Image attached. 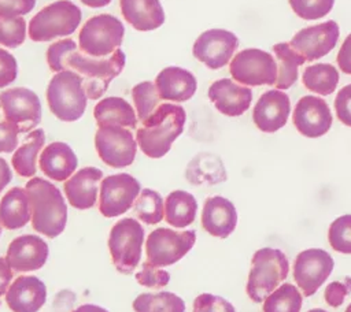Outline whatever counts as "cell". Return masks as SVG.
<instances>
[{"label": "cell", "instance_id": "cell-5", "mask_svg": "<svg viewBox=\"0 0 351 312\" xmlns=\"http://www.w3.org/2000/svg\"><path fill=\"white\" fill-rule=\"evenodd\" d=\"M82 14L78 5L70 0H58L40 10L29 22L27 34L32 41H51L70 36L81 22Z\"/></svg>", "mask_w": 351, "mask_h": 312}, {"label": "cell", "instance_id": "cell-25", "mask_svg": "<svg viewBox=\"0 0 351 312\" xmlns=\"http://www.w3.org/2000/svg\"><path fill=\"white\" fill-rule=\"evenodd\" d=\"M40 170L53 181H67L78 166L74 151L66 142L55 141L45 146L38 157Z\"/></svg>", "mask_w": 351, "mask_h": 312}, {"label": "cell", "instance_id": "cell-35", "mask_svg": "<svg viewBox=\"0 0 351 312\" xmlns=\"http://www.w3.org/2000/svg\"><path fill=\"white\" fill-rule=\"evenodd\" d=\"M133 212L147 224H156L165 218V203L152 189H143L133 204Z\"/></svg>", "mask_w": 351, "mask_h": 312}, {"label": "cell", "instance_id": "cell-27", "mask_svg": "<svg viewBox=\"0 0 351 312\" xmlns=\"http://www.w3.org/2000/svg\"><path fill=\"white\" fill-rule=\"evenodd\" d=\"M32 219L30 198L23 187H11L0 201V223L8 230H16Z\"/></svg>", "mask_w": 351, "mask_h": 312}, {"label": "cell", "instance_id": "cell-47", "mask_svg": "<svg viewBox=\"0 0 351 312\" xmlns=\"http://www.w3.org/2000/svg\"><path fill=\"white\" fill-rule=\"evenodd\" d=\"M336 62L344 74L351 75V34H348L343 41Z\"/></svg>", "mask_w": 351, "mask_h": 312}, {"label": "cell", "instance_id": "cell-54", "mask_svg": "<svg viewBox=\"0 0 351 312\" xmlns=\"http://www.w3.org/2000/svg\"><path fill=\"white\" fill-rule=\"evenodd\" d=\"M0 235H1V223H0Z\"/></svg>", "mask_w": 351, "mask_h": 312}, {"label": "cell", "instance_id": "cell-15", "mask_svg": "<svg viewBox=\"0 0 351 312\" xmlns=\"http://www.w3.org/2000/svg\"><path fill=\"white\" fill-rule=\"evenodd\" d=\"M239 47V38L229 30L210 29L203 31L193 42V56L211 70L223 67Z\"/></svg>", "mask_w": 351, "mask_h": 312}, {"label": "cell", "instance_id": "cell-21", "mask_svg": "<svg viewBox=\"0 0 351 312\" xmlns=\"http://www.w3.org/2000/svg\"><path fill=\"white\" fill-rule=\"evenodd\" d=\"M208 99L221 114L240 116L250 108L252 92L250 88L240 86L229 78H222L208 88Z\"/></svg>", "mask_w": 351, "mask_h": 312}, {"label": "cell", "instance_id": "cell-12", "mask_svg": "<svg viewBox=\"0 0 351 312\" xmlns=\"http://www.w3.org/2000/svg\"><path fill=\"white\" fill-rule=\"evenodd\" d=\"M99 211L106 218H114L130 209L141 192L140 182L125 172L101 179Z\"/></svg>", "mask_w": 351, "mask_h": 312}, {"label": "cell", "instance_id": "cell-22", "mask_svg": "<svg viewBox=\"0 0 351 312\" xmlns=\"http://www.w3.org/2000/svg\"><path fill=\"white\" fill-rule=\"evenodd\" d=\"M101 179L103 172L96 167H84L73 174L64 182V194L71 207L77 209L92 208L97 201Z\"/></svg>", "mask_w": 351, "mask_h": 312}, {"label": "cell", "instance_id": "cell-23", "mask_svg": "<svg viewBox=\"0 0 351 312\" xmlns=\"http://www.w3.org/2000/svg\"><path fill=\"white\" fill-rule=\"evenodd\" d=\"M237 224V212L232 201L225 197L214 196L204 201L202 212L203 229L214 237H229Z\"/></svg>", "mask_w": 351, "mask_h": 312}, {"label": "cell", "instance_id": "cell-37", "mask_svg": "<svg viewBox=\"0 0 351 312\" xmlns=\"http://www.w3.org/2000/svg\"><path fill=\"white\" fill-rule=\"evenodd\" d=\"M328 239L336 252L351 255V213L339 216L330 223Z\"/></svg>", "mask_w": 351, "mask_h": 312}, {"label": "cell", "instance_id": "cell-40", "mask_svg": "<svg viewBox=\"0 0 351 312\" xmlns=\"http://www.w3.org/2000/svg\"><path fill=\"white\" fill-rule=\"evenodd\" d=\"M136 279L141 286L151 289L165 287L170 281V274L165 270H160L156 265L145 261L141 265V270L136 274Z\"/></svg>", "mask_w": 351, "mask_h": 312}, {"label": "cell", "instance_id": "cell-49", "mask_svg": "<svg viewBox=\"0 0 351 312\" xmlns=\"http://www.w3.org/2000/svg\"><path fill=\"white\" fill-rule=\"evenodd\" d=\"M11 179H12V172L10 170V166L3 157H0V193L10 183Z\"/></svg>", "mask_w": 351, "mask_h": 312}, {"label": "cell", "instance_id": "cell-8", "mask_svg": "<svg viewBox=\"0 0 351 312\" xmlns=\"http://www.w3.org/2000/svg\"><path fill=\"white\" fill-rule=\"evenodd\" d=\"M144 241L143 226L133 218L118 220L108 237V249L115 268L122 274H132L141 257Z\"/></svg>", "mask_w": 351, "mask_h": 312}, {"label": "cell", "instance_id": "cell-34", "mask_svg": "<svg viewBox=\"0 0 351 312\" xmlns=\"http://www.w3.org/2000/svg\"><path fill=\"white\" fill-rule=\"evenodd\" d=\"M300 308L302 294L291 283L278 286L263 301V312H300Z\"/></svg>", "mask_w": 351, "mask_h": 312}, {"label": "cell", "instance_id": "cell-29", "mask_svg": "<svg viewBox=\"0 0 351 312\" xmlns=\"http://www.w3.org/2000/svg\"><path fill=\"white\" fill-rule=\"evenodd\" d=\"M45 144V133L43 129H36L25 137L23 144L16 148L11 163L18 175L30 178L37 171V156Z\"/></svg>", "mask_w": 351, "mask_h": 312}, {"label": "cell", "instance_id": "cell-17", "mask_svg": "<svg viewBox=\"0 0 351 312\" xmlns=\"http://www.w3.org/2000/svg\"><path fill=\"white\" fill-rule=\"evenodd\" d=\"M292 119L296 130L308 138L326 134L333 122L329 105L317 96H303L296 103Z\"/></svg>", "mask_w": 351, "mask_h": 312}, {"label": "cell", "instance_id": "cell-18", "mask_svg": "<svg viewBox=\"0 0 351 312\" xmlns=\"http://www.w3.org/2000/svg\"><path fill=\"white\" fill-rule=\"evenodd\" d=\"M48 255V245L41 237L25 234L11 241L5 260L14 271L27 272L41 268L47 261Z\"/></svg>", "mask_w": 351, "mask_h": 312}, {"label": "cell", "instance_id": "cell-43", "mask_svg": "<svg viewBox=\"0 0 351 312\" xmlns=\"http://www.w3.org/2000/svg\"><path fill=\"white\" fill-rule=\"evenodd\" d=\"M18 75V64L16 59L7 52L5 49L0 48V88L8 86L16 79Z\"/></svg>", "mask_w": 351, "mask_h": 312}, {"label": "cell", "instance_id": "cell-31", "mask_svg": "<svg viewBox=\"0 0 351 312\" xmlns=\"http://www.w3.org/2000/svg\"><path fill=\"white\" fill-rule=\"evenodd\" d=\"M277 62V79L274 86L278 89H289L298 79V68L306 63V59L295 51L289 42H278L273 45Z\"/></svg>", "mask_w": 351, "mask_h": 312}, {"label": "cell", "instance_id": "cell-38", "mask_svg": "<svg viewBox=\"0 0 351 312\" xmlns=\"http://www.w3.org/2000/svg\"><path fill=\"white\" fill-rule=\"evenodd\" d=\"M26 38V21L22 16H0V44L7 48H16Z\"/></svg>", "mask_w": 351, "mask_h": 312}, {"label": "cell", "instance_id": "cell-1", "mask_svg": "<svg viewBox=\"0 0 351 312\" xmlns=\"http://www.w3.org/2000/svg\"><path fill=\"white\" fill-rule=\"evenodd\" d=\"M47 62L53 73L73 71L78 74L88 99L97 100L106 93L110 82L122 73L126 57L119 48L107 57H92L78 52L75 41L64 38L49 45Z\"/></svg>", "mask_w": 351, "mask_h": 312}, {"label": "cell", "instance_id": "cell-51", "mask_svg": "<svg viewBox=\"0 0 351 312\" xmlns=\"http://www.w3.org/2000/svg\"><path fill=\"white\" fill-rule=\"evenodd\" d=\"M80 1L90 8H100V7L108 5L111 3V0H80Z\"/></svg>", "mask_w": 351, "mask_h": 312}, {"label": "cell", "instance_id": "cell-16", "mask_svg": "<svg viewBox=\"0 0 351 312\" xmlns=\"http://www.w3.org/2000/svg\"><path fill=\"white\" fill-rule=\"evenodd\" d=\"M339 25L335 21H326L299 30L289 45L298 51L306 62L317 60L329 53L339 40Z\"/></svg>", "mask_w": 351, "mask_h": 312}, {"label": "cell", "instance_id": "cell-46", "mask_svg": "<svg viewBox=\"0 0 351 312\" xmlns=\"http://www.w3.org/2000/svg\"><path fill=\"white\" fill-rule=\"evenodd\" d=\"M19 130L8 120L0 122V153H10L16 149Z\"/></svg>", "mask_w": 351, "mask_h": 312}, {"label": "cell", "instance_id": "cell-45", "mask_svg": "<svg viewBox=\"0 0 351 312\" xmlns=\"http://www.w3.org/2000/svg\"><path fill=\"white\" fill-rule=\"evenodd\" d=\"M36 0H0V16L15 18L30 12Z\"/></svg>", "mask_w": 351, "mask_h": 312}, {"label": "cell", "instance_id": "cell-33", "mask_svg": "<svg viewBox=\"0 0 351 312\" xmlns=\"http://www.w3.org/2000/svg\"><path fill=\"white\" fill-rule=\"evenodd\" d=\"M134 312H185V302L170 291L143 293L133 301Z\"/></svg>", "mask_w": 351, "mask_h": 312}, {"label": "cell", "instance_id": "cell-50", "mask_svg": "<svg viewBox=\"0 0 351 312\" xmlns=\"http://www.w3.org/2000/svg\"><path fill=\"white\" fill-rule=\"evenodd\" d=\"M73 312H108L107 309L99 307V305H93V304H84L81 307H78L77 309H74Z\"/></svg>", "mask_w": 351, "mask_h": 312}, {"label": "cell", "instance_id": "cell-44", "mask_svg": "<svg viewBox=\"0 0 351 312\" xmlns=\"http://www.w3.org/2000/svg\"><path fill=\"white\" fill-rule=\"evenodd\" d=\"M335 109L339 120L351 127V85L340 89L335 99Z\"/></svg>", "mask_w": 351, "mask_h": 312}, {"label": "cell", "instance_id": "cell-42", "mask_svg": "<svg viewBox=\"0 0 351 312\" xmlns=\"http://www.w3.org/2000/svg\"><path fill=\"white\" fill-rule=\"evenodd\" d=\"M350 293H351V276L347 275L341 281L330 282L325 289L324 297L328 305L337 308L344 302L346 297Z\"/></svg>", "mask_w": 351, "mask_h": 312}, {"label": "cell", "instance_id": "cell-11", "mask_svg": "<svg viewBox=\"0 0 351 312\" xmlns=\"http://www.w3.org/2000/svg\"><path fill=\"white\" fill-rule=\"evenodd\" d=\"M99 157L110 167L122 168L134 161L137 141L130 130L119 126H101L95 134Z\"/></svg>", "mask_w": 351, "mask_h": 312}, {"label": "cell", "instance_id": "cell-19", "mask_svg": "<svg viewBox=\"0 0 351 312\" xmlns=\"http://www.w3.org/2000/svg\"><path fill=\"white\" fill-rule=\"evenodd\" d=\"M291 112L288 94L281 90H267L252 109V120L263 133H274L285 126Z\"/></svg>", "mask_w": 351, "mask_h": 312}, {"label": "cell", "instance_id": "cell-2", "mask_svg": "<svg viewBox=\"0 0 351 312\" xmlns=\"http://www.w3.org/2000/svg\"><path fill=\"white\" fill-rule=\"evenodd\" d=\"M185 120L186 114L181 105L160 104L137 129V144L143 153L151 159L163 157L182 133Z\"/></svg>", "mask_w": 351, "mask_h": 312}, {"label": "cell", "instance_id": "cell-14", "mask_svg": "<svg viewBox=\"0 0 351 312\" xmlns=\"http://www.w3.org/2000/svg\"><path fill=\"white\" fill-rule=\"evenodd\" d=\"M335 267L332 256L318 248L300 252L293 263V279L306 297L313 296L328 279Z\"/></svg>", "mask_w": 351, "mask_h": 312}, {"label": "cell", "instance_id": "cell-53", "mask_svg": "<svg viewBox=\"0 0 351 312\" xmlns=\"http://www.w3.org/2000/svg\"><path fill=\"white\" fill-rule=\"evenodd\" d=\"M344 312H351V302H350V305L346 308V311Z\"/></svg>", "mask_w": 351, "mask_h": 312}, {"label": "cell", "instance_id": "cell-4", "mask_svg": "<svg viewBox=\"0 0 351 312\" xmlns=\"http://www.w3.org/2000/svg\"><path fill=\"white\" fill-rule=\"evenodd\" d=\"M251 264L247 294L254 302H263L288 276L289 263L280 249L262 248L254 253Z\"/></svg>", "mask_w": 351, "mask_h": 312}, {"label": "cell", "instance_id": "cell-36", "mask_svg": "<svg viewBox=\"0 0 351 312\" xmlns=\"http://www.w3.org/2000/svg\"><path fill=\"white\" fill-rule=\"evenodd\" d=\"M133 103L137 109V118L140 122L145 120L159 105L160 97L154 82L144 81L133 86L132 89Z\"/></svg>", "mask_w": 351, "mask_h": 312}, {"label": "cell", "instance_id": "cell-30", "mask_svg": "<svg viewBox=\"0 0 351 312\" xmlns=\"http://www.w3.org/2000/svg\"><path fill=\"white\" fill-rule=\"evenodd\" d=\"M196 212V198L185 190H174L165 200V219L174 227L181 229L192 224Z\"/></svg>", "mask_w": 351, "mask_h": 312}, {"label": "cell", "instance_id": "cell-52", "mask_svg": "<svg viewBox=\"0 0 351 312\" xmlns=\"http://www.w3.org/2000/svg\"><path fill=\"white\" fill-rule=\"evenodd\" d=\"M307 312H326L325 309H321V308H314V309H310Z\"/></svg>", "mask_w": 351, "mask_h": 312}, {"label": "cell", "instance_id": "cell-39", "mask_svg": "<svg viewBox=\"0 0 351 312\" xmlns=\"http://www.w3.org/2000/svg\"><path fill=\"white\" fill-rule=\"evenodd\" d=\"M293 12L306 21H315L328 15L335 0H288Z\"/></svg>", "mask_w": 351, "mask_h": 312}, {"label": "cell", "instance_id": "cell-28", "mask_svg": "<svg viewBox=\"0 0 351 312\" xmlns=\"http://www.w3.org/2000/svg\"><path fill=\"white\" fill-rule=\"evenodd\" d=\"M93 116L99 127L119 126L136 129L137 116L133 107L122 97H104L93 109Z\"/></svg>", "mask_w": 351, "mask_h": 312}, {"label": "cell", "instance_id": "cell-13", "mask_svg": "<svg viewBox=\"0 0 351 312\" xmlns=\"http://www.w3.org/2000/svg\"><path fill=\"white\" fill-rule=\"evenodd\" d=\"M0 105L5 120L15 125L19 133L33 130L41 120L38 96L26 88H11L0 93Z\"/></svg>", "mask_w": 351, "mask_h": 312}, {"label": "cell", "instance_id": "cell-32", "mask_svg": "<svg viewBox=\"0 0 351 312\" xmlns=\"http://www.w3.org/2000/svg\"><path fill=\"white\" fill-rule=\"evenodd\" d=\"M303 85L321 96H328L336 90L339 83V71L329 63H318L308 66L302 75Z\"/></svg>", "mask_w": 351, "mask_h": 312}, {"label": "cell", "instance_id": "cell-26", "mask_svg": "<svg viewBox=\"0 0 351 312\" xmlns=\"http://www.w3.org/2000/svg\"><path fill=\"white\" fill-rule=\"evenodd\" d=\"M119 5L126 22L138 31L155 30L165 22L159 0H119Z\"/></svg>", "mask_w": 351, "mask_h": 312}, {"label": "cell", "instance_id": "cell-24", "mask_svg": "<svg viewBox=\"0 0 351 312\" xmlns=\"http://www.w3.org/2000/svg\"><path fill=\"white\" fill-rule=\"evenodd\" d=\"M155 86L162 100L182 103L195 94L197 81L191 71L170 66L156 75Z\"/></svg>", "mask_w": 351, "mask_h": 312}, {"label": "cell", "instance_id": "cell-6", "mask_svg": "<svg viewBox=\"0 0 351 312\" xmlns=\"http://www.w3.org/2000/svg\"><path fill=\"white\" fill-rule=\"evenodd\" d=\"M47 101L51 112L58 119L63 122L80 119L88 101L81 77L73 71L56 73L48 83Z\"/></svg>", "mask_w": 351, "mask_h": 312}, {"label": "cell", "instance_id": "cell-41", "mask_svg": "<svg viewBox=\"0 0 351 312\" xmlns=\"http://www.w3.org/2000/svg\"><path fill=\"white\" fill-rule=\"evenodd\" d=\"M193 312H236V309L225 298L210 293H203L195 298Z\"/></svg>", "mask_w": 351, "mask_h": 312}, {"label": "cell", "instance_id": "cell-7", "mask_svg": "<svg viewBox=\"0 0 351 312\" xmlns=\"http://www.w3.org/2000/svg\"><path fill=\"white\" fill-rule=\"evenodd\" d=\"M125 27L122 22L110 14L89 18L78 36L80 48L92 57H107L122 44Z\"/></svg>", "mask_w": 351, "mask_h": 312}, {"label": "cell", "instance_id": "cell-10", "mask_svg": "<svg viewBox=\"0 0 351 312\" xmlns=\"http://www.w3.org/2000/svg\"><path fill=\"white\" fill-rule=\"evenodd\" d=\"M229 73L241 85H274L277 79V62L266 51L248 48L236 53L229 64Z\"/></svg>", "mask_w": 351, "mask_h": 312}, {"label": "cell", "instance_id": "cell-9", "mask_svg": "<svg viewBox=\"0 0 351 312\" xmlns=\"http://www.w3.org/2000/svg\"><path fill=\"white\" fill-rule=\"evenodd\" d=\"M196 231H176L167 227H159L149 233L145 250L147 261L156 267H167L181 260L195 245Z\"/></svg>", "mask_w": 351, "mask_h": 312}, {"label": "cell", "instance_id": "cell-20", "mask_svg": "<svg viewBox=\"0 0 351 312\" xmlns=\"http://www.w3.org/2000/svg\"><path fill=\"white\" fill-rule=\"evenodd\" d=\"M45 300L47 287L33 275L18 276L5 293V302L12 312H38Z\"/></svg>", "mask_w": 351, "mask_h": 312}, {"label": "cell", "instance_id": "cell-3", "mask_svg": "<svg viewBox=\"0 0 351 312\" xmlns=\"http://www.w3.org/2000/svg\"><path fill=\"white\" fill-rule=\"evenodd\" d=\"M32 205V226L49 238L58 237L66 227L67 205L60 190L44 178H32L25 186Z\"/></svg>", "mask_w": 351, "mask_h": 312}, {"label": "cell", "instance_id": "cell-48", "mask_svg": "<svg viewBox=\"0 0 351 312\" xmlns=\"http://www.w3.org/2000/svg\"><path fill=\"white\" fill-rule=\"evenodd\" d=\"M12 276V268L10 267L8 261L5 260V257H0V297L7 293Z\"/></svg>", "mask_w": 351, "mask_h": 312}]
</instances>
